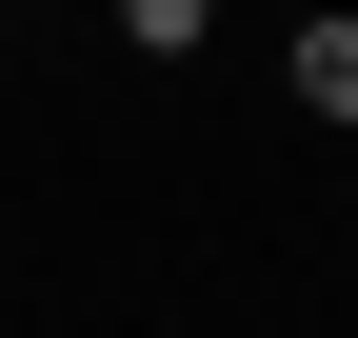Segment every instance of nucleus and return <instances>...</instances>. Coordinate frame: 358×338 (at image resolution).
Listing matches in <instances>:
<instances>
[{
	"label": "nucleus",
	"mask_w": 358,
	"mask_h": 338,
	"mask_svg": "<svg viewBox=\"0 0 358 338\" xmlns=\"http://www.w3.org/2000/svg\"><path fill=\"white\" fill-rule=\"evenodd\" d=\"M299 119H358V0L299 20Z\"/></svg>",
	"instance_id": "nucleus-1"
},
{
	"label": "nucleus",
	"mask_w": 358,
	"mask_h": 338,
	"mask_svg": "<svg viewBox=\"0 0 358 338\" xmlns=\"http://www.w3.org/2000/svg\"><path fill=\"white\" fill-rule=\"evenodd\" d=\"M219 40V0H120V60H199Z\"/></svg>",
	"instance_id": "nucleus-2"
}]
</instances>
